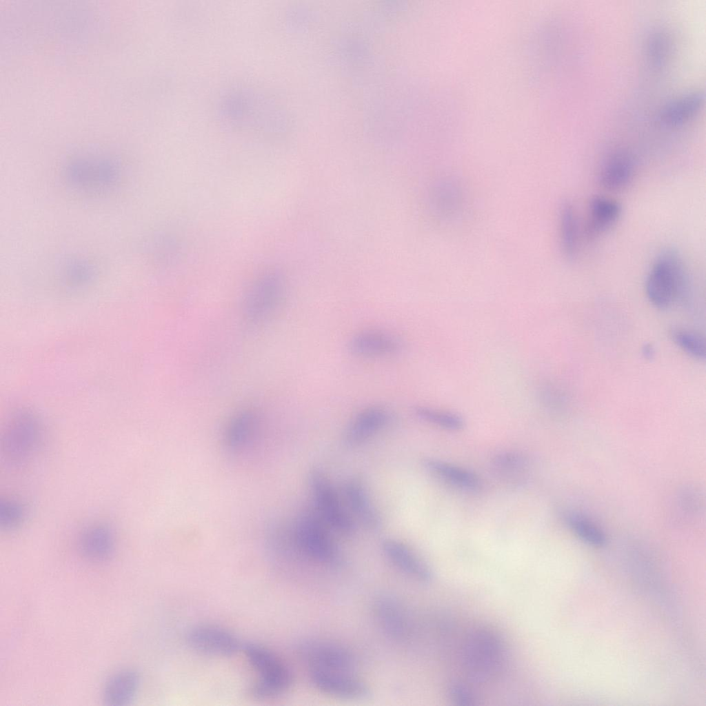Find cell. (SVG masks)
Returning a JSON list of instances; mask_svg holds the SVG:
<instances>
[{
	"instance_id": "obj_1",
	"label": "cell",
	"mask_w": 706,
	"mask_h": 706,
	"mask_svg": "<svg viewBox=\"0 0 706 706\" xmlns=\"http://www.w3.org/2000/svg\"><path fill=\"white\" fill-rule=\"evenodd\" d=\"M460 663L468 683L484 685L503 671L507 650L502 636L494 629L480 627L469 632L460 649Z\"/></svg>"
},
{
	"instance_id": "obj_2",
	"label": "cell",
	"mask_w": 706,
	"mask_h": 706,
	"mask_svg": "<svg viewBox=\"0 0 706 706\" xmlns=\"http://www.w3.org/2000/svg\"><path fill=\"white\" fill-rule=\"evenodd\" d=\"M689 278L677 251L667 249L656 257L648 273L645 291L650 303L660 310L669 308L689 293Z\"/></svg>"
},
{
	"instance_id": "obj_3",
	"label": "cell",
	"mask_w": 706,
	"mask_h": 706,
	"mask_svg": "<svg viewBox=\"0 0 706 706\" xmlns=\"http://www.w3.org/2000/svg\"><path fill=\"white\" fill-rule=\"evenodd\" d=\"M243 652L259 678L252 685L251 695L266 699L285 694L291 687L292 675L283 660L268 648L256 643L243 646Z\"/></svg>"
},
{
	"instance_id": "obj_4",
	"label": "cell",
	"mask_w": 706,
	"mask_h": 706,
	"mask_svg": "<svg viewBox=\"0 0 706 706\" xmlns=\"http://www.w3.org/2000/svg\"><path fill=\"white\" fill-rule=\"evenodd\" d=\"M307 483L320 517L339 534L352 535L355 530L353 520L325 474L321 469L313 467L308 472Z\"/></svg>"
},
{
	"instance_id": "obj_5",
	"label": "cell",
	"mask_w": 706,
	"mask_h": 706,
	"mask_svg": "<svg viewBox=\"0 0 706 706\" xmlns=\"http://www.w3.org/2000/svg\"><path fill=\"white\" fill-rule=\"evenodd\" d=\"M327 527L316 512H304L296 522L294 540L299 549L311 559L333 565L339 561V553Z\"/></svg>"
},
{
	"instance_id": "obj_6",
	"label": "cell",
	"mask_w": 706,
	"mask_h": 706,
	"mask_svg": "<svg viewBox=\"0 0 706 706\" xmlns=\"http://www.w3.org/2000/svg\"><path fill=\"white\" fill-rule=\"evenodd\" d=\"M41 441L38 421L30 415L17 416L7 426L1 439V454L6 463L12 467L23 465L35 454Z\"/></svg>"
},
{
	"instance_id": "obj_7",
	"label": "cell",
	"mask_w": 706,
	"mask_h": 706,
	"mask_svg": "<svg viewBox=\"0 0 706 706\" xmlns=\"http://www.w3.org/2000/svg\"><path fill=\"white\" fill-rule=\"evenodd\" d=\"M283 281L276 274H267L249 290L243 301V314L248 323L259 325L267 321L281 303Z\"/></svg>"
},
{
	"instance_id": "obj_8",
	"label": "cell",
	"mask_w": 706,
	"mask_h": 706,
	"mask_svg": "<svg viewBox=\"0 0 706 706\" xmlns=\"http://www.w3.org/2000/svg\"><path fill=\"white\" fill-rule=\"evenodd\" d=\"M299 651L310 671L355 672L356 660L352 653L336 643L310 641L302 644Z\"/></svg>"
},
{
	"instance_id": "obj_9",
	"label": "cell",
	"mask_w": 706,
	"mask_h": 706,
	"mask_svg": "<svg viewBox=\"0 0 706 706\" xmlns=\"http://www.w3.org/2000/svg\"><path fill=\"white\" fill-rule=\"evenodd\" d=\"M394 418L392 412L382 405L367 406L356 414L346 427L344 443L357 447L386 428Z\"/></svg>"
},
{
	"instance_id": "obj_10",
	"label": "cell",
	"mask_w": 706,
	"mask_h": 706,
	"mask_svg": "<svg viewBox=\"0 0 706 706\" xmlns=\"http://www.w3.org/2000/svg\"><path fill=\"white\" fill-rule=\"evenodd\" d=\"M312 683L321 692L345 699L367 697L370 688L356 674L349 672L310 671Z\"/></svg>"
},
{
	"instance_id": "obj_11",
	"label": "cell",
	"mask_w": 706,
	"mask_h": 706,
	"mask_svg": "<svg viewBox=\"0 0 706 706\" xmlns=\"http://www.w3.org/2000/svg\"><path fill=\"white\" fill-rule=\"evenodd\" d=\"M348 350L354 356L365 359H381L401 352L403 343L395 335L375 329L357 332L348 342Z\"/></svg>"
},
{
	"instance_id": "obj_12",
	"label": "cell",
	"mask_w": 706,
	"mask_h": 706,
	"mask_svg": "<svg viewBox=\"0 0 706 706\" xmlns=\"http://www.w3.org/2000/svg\"><path fill=\"white\" fill-rule=\"evenodd\" d=\"M192 648L205 654L229 656L240 648L238 639L228 630L216 625L196 626L188 634Z\"/></svg>"
},
{
	"instance_id": "obj_13",
	"label": "cell",
	"mask_w": 706,
	"mask_h": 706,
	"mask_svg": "<svg viewBox=\"0 0 706 706\" xmlns=\"http://www.w3.org/2000/svg\"><path fill=\"white\" fill-rule=\"evenodd\" d=\"M381 548L389 561L404 574L423 583L432 580V572L429 566L404 543L387 538L382 541Z\"/></svg>"
},
{
	"instance_id": "obj_14",
	"label": "cell",
	"mask_w": 706,
	"mask_h": 706,
	"mask_svg": "<svg viewBox=\"0 0 706 706\" xmlns=\"http://www.w3.org/2000/svg\"><path fill=\"white\" fill-rule=\"evenodd\" d=\"M344 495L354 516L368 530L376 532L382 526V518L374 505L362 479L348 478L344 484Z\"/></svg>"
},
{
	"instance_id": "obj_15",
	"label": "cell",
	"mask_w": 706,
	"mask_h": 706,
	"mask_svg": "<svg viewBox=\"0 0 706 706\" xmlns=\"http://www.w3.org/2000/svg\"><path fill=\"white\" fill-rule=\"evenodd\" d=\"M376 619L384 632L396 640H405L410 634L411 625L403 605L389 596L378 598L374 605Z\"/></svg>"
},
{
	"instance_id": "obj_16",
	"label": "cell",
	"mask_w": 706,
	"mask_h": 706,
	"mask_svg": "<svg viewBox=\"0 0 706 706\" xmlns=\"http://www.w3.org/2000/svg\"><path fill=\"white\" fill-rule=\"evenodd\" d=\"M422 464L431 475L461 490L476 492L482 487L481 478L463 467L432 458H424Z\"/></svg>"
},
{
	"instance_id": "obj_17",
	"label": "cell",
	"mask_w": 706,
	"mask_h": 706,
	"mask_svg": "<svg viewBox=\"0 0 706 706\" xmlns=\"http://www.w3.org/2000/svg\"><path fill=\"white\" fill-rule=\"evenodd\" d=\"M430 203L433 211L438 217L444 220L453 219L463 209L462 189L454 179H441L431 189Z\"/></svg>"
},
{
	"instance_id": "obj_18",
	"label": "cell",
	"mask_w": 706,
	"mask_h": 706,
	"mask_svg": "<svg viewBox=\"0 0 706 706\" xmlns=\"http://www.w3.org/2000/svg\"><path fill=\"white\" fill-rule=\"evenodd\" d=\"M79 547L81 554L93 562L110 558L114 549V536L110 527L97 524L87 528L81 534Z\"/></svg>"
},
{
	"instance_id": "obj_19",
	"label": "cell",
	"mask_w": 706,
	"mask_h": 706,
	"mask_svg": "<svg viewBox=\"0 0 706 706\" xmlns=\"http://www.w3.org/2000/svg\"><path fill=\"white\" fill-rule=\"evenodd\" d=\"M621 214L620 204L609 198L596 196L589 205V215L586 225L587 236L593 239L610 229Z\"/></svg>"
},
{
	"instance_id": "obj_20",
	"label": "cell",
	"mask_w": 706,
	"mask_h": 706,
	"mask_svg": "<svg viewBox=\"0 0 706 706\" xmlns=\"http://www.w3.org/2000/svg\"><path fill=\"white\" fill-rule=\"evenodd\" d=\"M635 166L632 158L627 154L618 152L613 154L603 165L599 172L600 184L609 190H621L632 180Z\"/></svg>"
},
{
	"instance_id": "obj_21",
	"label": "cell",
	"mask_w": 706,
	"mask_h": 706,
	"mask_svg": "<svg viewBox=\"0 0 706 706\" xmlns=\"http://www.w3.org/2000/svg\"><path fill=\"white\" fill-rule=\"evenodd\" d=\"M494 474L501 481L512 485L523 483L528 475L530 463L527 456L517 451H505L496 454L491 461Z\"/></svg>"
},
{
	"instance_id": "obj_22",
	"label": "cell",
	"mask_w": 706,
	"mask_h": 706,
	"mask_svg": "<svg viewBox=\"0 0 706 706\" xmlns=\"http://www.w3.org/2000/svg\"><path fill=\"white\" fill-rule=\"evenodd\" d=\"M139 685V676L132 669H124L112 676L106 682L103 700L106 705L121 706L134 698Z\"/></svg>"
},
{
	"instance_id": "obj_23",
	"label": "cell",
	"mask_w": 706,
	"mask_h": 706,
	"mask_svg": "<svg viewBox=\"0 0 706 706\" xmlns=\"http://www.w3.org/2000/svg\"><path fill=\"white\" fill-rule=\"evenodd\" d=\"M704 99V94L700 92H692L678 99L664 108L660 114L661 122L670 127L683 124L698 112Z\"/></svg>"
},
{
	"instance_id": "obj_24",
	"label": "cell",
	"mask_w": 706,
	"mask_h": 706,
	"mask_svg": "<svg viewBox=\"0 0 706 706\" xmlns=\"http://www.w3.org/2000/svg\"><path fill=\"white\" fill-rule=\"evenodd\" d=\"M560 241L564 256L574 259L578 252V225L573 206L565 203L561 208L559 216Z\"/></svg>"
},
{
	"instance_id": "obj_25",
	"label": "cell",
	"mask_w": 706,
	"mask_h": 706,
	"mask_svg": "<svg viewBox=\"0 0 706 706\" xmlns=\"http://www.w3.org/2000/svg\"><path fill=\"white\" fill-rule=\"evenodd\" d=\"M414 412L421 420L447 430L458 431L465 426L464 419L454 412L423 405L414 407Z\"/></svg>"
},
{
	"instance_id": "obj_26",
	"label": "cell",
	"mask_w": 706,
	"mask_h": 706,
	"mask_svg": "<svg viewBox=\"0 0 706 706\" xmlns=\"http://www.w3.org/2000/svg\"><path fill=\"white\" fill-rule=\"evenodd\" d=\"M566 521L574 534L584 542L596 547L606 543L604 532L588 518L578 513H570Z\"/></svg>"
},
{
	"instance_id": "obj_27",
	"label": "cell",
	"mask_w": 706,
	"mask_h": 706,
	"mask_svg": "<svg viewBox=\"0 0 706 706\" xmlns=\"http://www.w3.org/2000/svg\"><path fill=\"white\" fill-rule=\"evenodd\" d=\"M673 341L684 352L697 359L705 358V339L692 331L677 329L671 333Z\"/></svg>"
},
{
	"instance_id": "obj_28",
	"label": "cell",
	"mask_w": 706,
	"mask_h": 706,
	"mask_svg": "<svg viewBox=\"0 0 706 706\" xmlns=\"http://www.w3.org/2000/svg\"><path fill=\"white\" fill-rule=\"evenodd\" d=\"M256 422L255 414L244 411L236 415L230 423L228 430V439L230 445H239L250 435Z\"/></svg>"
},
{
	"instance_id": "obj_29",
	"label": "cell",
	"mask_w": 706,
	"mask_h": 706,
	"mask_svg": "<svg viewBox=\"0 0 706 706\" xmlns=\"http://www.w3.org/2000/svg\"><path fill=\"white\" fill-rule=\"evenodd\" d=\"M26 516L24 506L17 501L6 500L0 503V525L5 530H12L21 525Z\"/></svg>"
},
{
	"instance_id": "obj_30",
	"label": "cell",
	"mask_w": 706,
	"mask_h": 706,
	"mask_svg": "<svg viewBox=\"0 0 706 706\" xmlns=\"http://www.w3.org/2000/svg\"><path fill=\"white\" fill-rule=\"evenodd\" d=\"M669 50V43L666 35L658 32L652 36L647 47L648 57L654 66H661L665 61Z\"/></svg>"
},
{
	"instance_id": "obj_31",
	"label": "cell",
	"mask_w": 706,
	"mask_h": 706,
	"mask_svg": "<svg viewBox=\"0 0 706 706\" xmlns=\"http://www.w3.org/2000/svg\"><path fill=\"white\" fill-rule=\"evenodd\" d=\"M450 699L460 705H473L477 700L474 690L469 684L462 682H454L448 688Z\"/></svg>"
},
{
	"instance_id": "obj_32",
	"label": "cell",
	"mask_w": 706,
	"mask_h": 706,
	"mask_svg": "<svg viewBox=\"0 0 706 706\" xmlns=\"http://www.w3.org/2000/svg\"><path fill=\"white\" fill-rule=\"evenodd\" d=\"M686 495L684 494L683 505L684 507L688 511L698 510L700 507V498L694 492H687Z\"/></svg>"
},
{
	"instance_id": "obj_33",
	"label": "cell",
	"mask_w": 706,
	"mask_h": 706,
	"mask_svg": "<svg viewBox=\"0 0 706 706\" xmlns=\"http://www.w3.org/2000/svg\"><path fill=\"white\" fill-rule=\"evenodd\" d=\"M642 353L645 358L647 359H653L655 354L654 347L649 343L644 345L642 348Z\"/></svg>"
}]
</instances>
